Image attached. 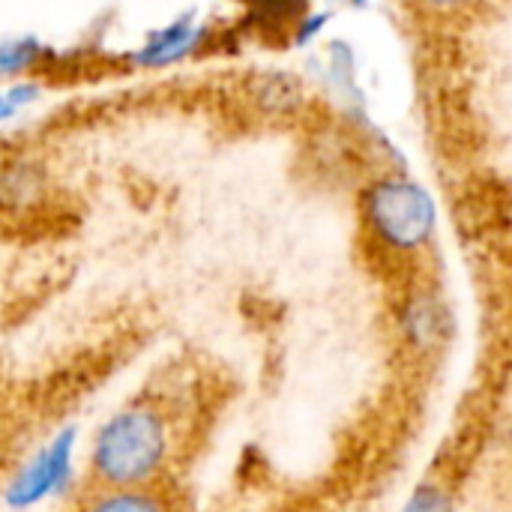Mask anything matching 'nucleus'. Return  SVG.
<instances>
[{
    "mask_svg": "<svg viewBox=\"0 0 512 512\" xmlns=\"http://www.w3.org/2000/svg\"><path fill=\"white\" fill-rule=\"evenodd\" d=\"M177 408L162 396H138L114 411L90 441L87 486L168 483L180 450Z\"/></svg>",
    "mask_w": 512,
    "mask_h": 512,
    "instance_id": "obj_1",
    "label": "nucleus"
},
{
    "mask_svg": "<svg viewBox=\"0 0 512 512\" xmlns=\"http://www.w3.org/2000/svg\"><path fill=\"white\" fill-rule=\"evenodd\" d=\"M363 216L372 237L396 255L423 252L438 228V207L426 186L408 177H381L363 192Z\"/></svg>",
    "mask_w": 512,
    "mask_h": 512,
    "instance_id": "obj_2",
    "label": "nucleus"
},
{
    "mask_svg": "<svg viewBox=\"0 0 512 512\" xmlns=\"http://www.w3.org/2000/svg\"><path fill=\"white\" fill-rule=\"evenodd\" d=\"M72 512H183L168 483L159 486H87Z\"/></svg>",
    "mask_w": 512,
    "mask_h": 512,
    "instance_id": "obj_3",
    "label": "nucleus"
},
{
    "mask_svg": "<svg viewBox=\"0 0 512 512\" xmlns=\"http://www.w3.org/2000/svg\"><path fill=\"white\" fill-rule=\"evenodd\" d=\"M204 39V24L186 12L180 18H174L171 24L153 30L147 36V42L132 54V60L144 69H159V66H171L177 60H183L186 54H192Z\"/></svg>",
    "mask_w": 512,
    "mask_h": 512,
    "instance_id": "obj_4",
    "label": "nucleus"
},
{
    "mask_svg": "<svg viewBox=\"0 0 512 512\" xmlns=\"http://www.w3.org/2000/svg\"><path fill=\"white\" fill-rule=\"evenodd\" d=\"M402 512H456L453 486L444 480H426L402 507Z\"/></svg>",
    "mask_w": 512,
    "mask_h": 512,
    "instance_id": "obj_5",
    "label": "nucleus"
},
{
    "mask_svg": "<svg viewBox=\"0 0 512 512\" xmlns=\"http://www.w3.org/2000/svg\"><path fill=\"white\" fill-rule=\"evenodd\" d=\"M39 42L33 36H21L12 42H0V78L3 75H18L30 69L39 57Z\"/></svg>",
    "mask_w": 512,
    "mask_h": 512,
    "instance_id": "obj_6",
    "label": "nucleus"
},
{
    "mask_svg": "<svg viewBox=\"0 0 512 512\" xmlns=\"http://www.w3.org/2000/svg\"><path fill=\"white\" fill-rule=\"evenodd\" d=\"M36 93H39L36 84H12L9 90H0V123L15 117L24 105H30Z\"/></svg>",
    "mask_w": 512,
    "mask_h": 512,
    "instance_id": "obj_7",
    "label": "nucleus"
},
{
    "mask_svg": "<svg viewBox=\"0 0 512 512\" xmlns=\"http://www.w3.org/2000/svg\"><path fill=\"white\" fill-rule=\"evenodd\" d=\"M330 21V15L327 12H315V15H309V18H303L300 24H297V39L300 42H312L321 30H324V24Z\"/></svg>",
    "mask_w": 512,
    "mask_h": 512,
    "instance_id": "obj_8",
    "label": "nucleus"
},
{
    "mask_svg": "<svg viewBox=\"0 0 512 512\" xmlns=\"http://www.w3.org/2000/svg\"><path fill=\"white\" fill-rule=\"evenodd\" d=\"M420 3L429 6V9H456V6H462L468 0H420Z\"/></svg>",
    "mask_w": 512,
    "mask_h": 512,
    "instance_id": "obj_9",
    "label": "nucleus"
},
{
    "mask_svg": "<svg viewBox=\"0 0 512 512\" xmlns=\"http://www.w3.org/2000/svg\"><path fill=\"white\" fill-rule=\"evenodd\" d=\"M282 512H300V510H282Z\"/></svg>",
    "mask_w": 512,
    "mask_h": 512,
    "instance_id": "obj_10",
    "label": "nucleus"
},
{
    "mask_svg": "<svg viewBox=\"0 0 512 512\" xmlns=\"http://www.w3.org/2000/svg\"><path fill=\"white\" fill-rule=\"evenodd\" d=\"M354 3H363V0H354Z\"/></svg>",
    "mask_w": 512,
    "mask_h": 512,
    "instance_id": "obj_11",
    "label": "nucleus"
}]
</instances>
